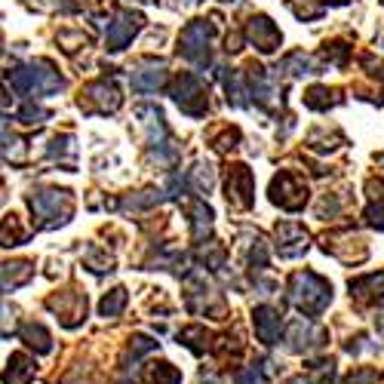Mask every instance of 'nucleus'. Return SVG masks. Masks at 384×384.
Masks as SVG:
<instances>
[{"instance_id":"obj_6","label":"nucleus","mask_w":384,"mask_h":384,"mask_svg":"<svg viewBox=\"0 0 384 384\" xmlns=\"http://www.w3.org/2000/svg\"><path fill=\"white\" fill-rule=\"evenodd\" d=\"M240 384H261V378H259V372L252 369V372H243V375H240Z\"/></svg>"},{"instance_id":"obj_3","label":"nucleus","mask_w":384,"mask_h":384,"mask_svg":"<svg viewBox=\"0 0 384 384\" xmlns=\"http://www.w3.org/2000/svg\"><path fill=\"white\" fill-rule=\"evenodd\" d=\"M10 363H12V366L3 372V381H6V384L25 381V378H31V375H34V366H31V360H28L25 354H16V357H12Z\"/></svg>"},{"instance_id":"obj_2","label":"nucleus","mask_w":384,"mask_h":384,"mask_svg":"<svg viewBox=\"0 0 384 384\" xmlns=\"http://www.w3.org/2000/svg\"><path fill=\"white\" fill-rule=\"evenodd\" d=\"M255 335L265 341V344H274V341L280 338V317H277L271 308L255 311Z\"/></svg>"},{"instance_id":"obj_5","label":"nucleus","mask_w":384,"mask_h":384,"mask_svg":"<svg viewBox=\"0 0 384 384\" xmlns=\"http://www.w3.org/2000/svg\"><path fill=\"white\" fill-rule=\"evenodd\" d=\"M375 381H378V375L369 372V369H363V372H357V375H351V378H347V384H375Z\"/></svg>"},{"instance_id":"obj_4","label":"nucleus","mask_w":384,"mask_h":384,"mask_svg":"<svg viewBox=\"0 0 384 384\" xmlns=\"http://www.w3.org/2000/svg\"><path fill=\"white\" fill-rule=\"evenodd\" d=\"M123 304H126V293H123V289H114L111 298H105V302H102V314L105 317L120 314V311H123Z\"/></svg>"},{"instance_id":"obj_7","label":"nucleus","mask_w":384,"mask_h":384,"mask_svg":"<svg viewBox=\"0 0 384 384\" xmlns=\"http://www.w3.org/2000/svg\"><path fill=\"white\" fill-rule=\"evenodd\" d=\"M293 384H311V381H302V378H298V381H293Z\"/></svg>"},{"instance_id":"obj_1","label":"nucleus","mask_w":384,"mask_h":384,"mask_svg":"<svg viewBox=\"0 0 384 384\" xmlns=\"http://www.w3.org/2000/svg\"><path fill=\"white\" fill-rule=\"evenodd\" d=\"M293 298L298 304H302L304 311H323L326 308V302H329V286H326L320 277L314 274H298L295 277V293Z\"/></svg>"}]
</instances>
